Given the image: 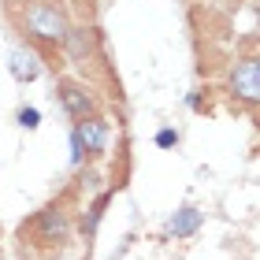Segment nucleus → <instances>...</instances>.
Here are the masks:
<instances>
[{
  "instance_id": "nucleus-9",
  "label": "nucleus",
  "mask_w": 260,
  "mask_h": 260,
  "mask_svg": "<svg viewBox=\"0 0 260 260\" xmlns=\"http://www.w3.org/2000/svg\"><path fill=\"white\" fill-rule=\"evenodd\" d=\"M115 197V186H108V190L104 193H97L93 197V205L82 212V223H78V231H82V238H93V234H97V227H101V219H104V208H108V201Z\"/></svg>"
},
{
  "instance_id": "nucleus-10",
  "label": "nucleus",
  "mask_w": 260,
  "mask_h": 260,
  "mask_svg": "<svg viewBox=\"0 0 260 260\" xmlns=\"http://www.w3.org/2000/svg\"><path fill=\"white\" fill-rule=\"evenodd\" d=\"M15 123L22 130H38L41 126V108H34V104H19V108H15Z\"/></svg>"
},
{
  "instance_id": "nucleus-8",
  "label": "nucleus",
  "mask_w": 260,
  "mask_h": 260,
  "mask_svg": "<svg viewBox=\"0 0 260 260\" xmlns=\"http://www.w3.org/2000/svg\"><path fill=\"white\" fill-rule=\"evenodd\" d=\"M63 56L75 63H86L97 56V30L93 26H71L67 34V45H63Z\"/></svg>"
},
{
  "instance_id": "nucleus-6",
  "label": "nucleus",
  "mask_w": 260,
  "mask_h": 260,
  "mask_svg": "<svg viewBox=\"0 0 260 260\" xmlns=\"http://www.w3.org/2000/svg\"><path fill=\"white\" fill-rule=\"evenodd\" d=\"M8 71H11V78L19 82V86H30V82H38L41 75V56L30 49V45H15V49L8 52Z\"/></svg>"
},
{
  "instance_id": "nucleus-11",
  "label": "nucleus",
  "mask_w": 260,
  "mask_h": 260,
  "mask_svg": "<svg viewBox=\"0 0 260 260\" xmlns=\"http://www.w3.org/2000/svg\"><path fill=\"white\" fill-rule=\"evenodd\" d=\"M179 141H182V134H179L175 126H160V130H156V138H152V145L168 152V149H175V145H179Z\"/></svg>"
},
{
  "instance_id": "nucleus-7",
  "label": "nucleus",
  "mask_w": 260,
  "mask_h": 260,
  "mask_svg": "<svg viewBox=\"0 0 260 260\" xmlns=\"http://www.w3.org/2000/svg\"><path fill=\"white\" fill-rule=\"evenodd\" d=\"M201 223H205V212H201L197 205H182V208H175L168 216L164 234H168V238H193V234L201 231Z\"/></svg>"
},
{
  "instance_id": "nucleus-12",
  "label": "nucleus",
  "mask_w": 260,
  "mask_h": 260,
  "mask_svg": "<svg viewBox=\"0 0 260 260\" xmlns=\"http://www.w3.org/2000/svg\"><path fill=\"white\" fill-rule=\"evenodd\" d=\"M186 108H190V112H208V104L201 101V93L193 89V93H186Z\"/></svg>"
},
{
  "instance_id": "nucleus-4",
  "label": "nucleus",
  "mask_w": 260,
  "mask_h": 260,
  "mask_svg": "<svg viewBox=\"0 0 260 260\" xmlns=\"http://www.w3.org/2000/svg\"><path fill=\"white\" fill-rule=\"evenodd\" d=\"M56 101H60V108H63V115L71 119V126L86 123L89 115H101L97 89L86 86V82L75 78V75H60V78H56Z\"/></svg>"
},
{
  "instance_id": "nucleus-1",
  "label": "nucleus",
  "mask_w": 260,
  "mask_h": 260,
  "mask_svg": "<svg viewBox=\"0 0 260 260\" xmlns=\"http://www.w3.org/2000/svg\"><path fill=\"white\" fill-rule=\"evenodd\" d=\"M4 15L11 22V30L22 38V45H30L34 52H60L67 45V34L75 26L71 8L63 0H4Z\"/></svg>"
},
{
  "instance_id": "nucleus-5",
  "label": "nucleus",
  "mask_w": 260,
  "mask_h": 260,
  "mask_svg": "<svg viewBox=\"0 0 260 260\" xmlns=\"http://www.w3.org/2000/svg\"><path fill=\"white\" fill-rule=\"evenodd\" d=\"M71 130H75L78 145H82V152H86V164H97V160L108 156V145H112V123L104 119V112H101V115H89L86 123H75Z\"/></svg>"
},
{
  "instance_id": "nucleus-3",
  "label": "nucleus",
  "mask_w": 260,
  "mask_h": 260,
  "mask_svg": "<svg viewBox=\"0 0 260 260\" xmlns=\"http://www.w3.org/2000/svg\"><path fill=\"white\" fill-rule=\"evenodd\" d=\"M223 93H227V101L242 112L256 108V101H260V60H256V52H245L231 63Z\"/></svg>"
},
{
  "instance_id": "nucleus-2",
  "label": "nucleus",
  "mask_w": 260,
  "mask_h": 260,
  "mask_svg": "<svg viewBox=\"0 0 260 260\" xmlns=\"http://www.w3.org/2000/svg\"><path fill=\"white\" fill-rule=\"evenodd\" d=\"M71 201H75V190H63L56 201L34 212L30 223H22V242L30 238V249L56 253L67 245V238L75 234V205Z\"/></svg>"
}]
</instances>
